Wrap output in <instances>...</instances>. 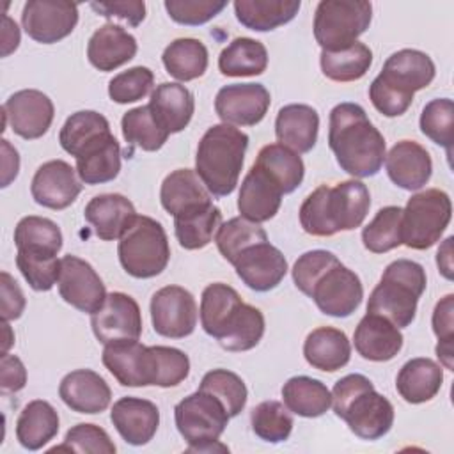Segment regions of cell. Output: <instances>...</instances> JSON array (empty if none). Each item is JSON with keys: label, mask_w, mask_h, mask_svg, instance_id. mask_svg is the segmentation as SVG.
<instances>
[{"label": "cell", "mask_w": 454, "mask_h": 454, "mask_svg": "<svg viewBox=\"0 0 454 454\" xmlns=\"http://www.w3.org/2000/svg\"><path fill=\"white\" fill-rule=\"evenodd\" d=\"M255 165L266 170L278 183L284 195L293 193L305 176V165L300 154L282 144L264 145L257 154Z\"/></svg>", "instance_id": "42"}, {"label": "cell", "mask_w": 454, "mask_h": 454, "mask_svg": "<svg viewBox=\"0 0 454 454\" xmlns=\"http://www.w3.org/2000/svg\"><path fill=\"white\" fill-rule=\"evenodd\" d=\"M20 44V30L18 25L9 18L4 16V30H2V55L7 57L11 51H14Z\"/></svg>", "instance_id": "60"}, {"label": "cell", "mask_w": 454, "mask_h": 454, "mask_svg": "<svg viewBox=\"0 0 454 454\" xmlns=\"http://www.w3.org/2000/svg\"><path fill=\"white\" fill-rule=\"evenodd\" d=\"M90 7L103 18L122 20L129 27H138L145 18V4L140 0L90 2Z\"/></svg>", "instance_id": "56"}, {"label": "cell", "mask_w": 454, "mask_h": 454, "mask_svg": "<svg viewBox=\"0 0 454 454\" xmlns=\"http://www.w3.org/2000/svg\"><path fill=\"white\" fill-rule=\"evenodd\" d=\"M18 254L32 257H57L62 248V232L59 225L44 216L28 215L14 229Z\"/></svg>", "instance_id": "34"}, {"label": "cell", "mask_w": 454, "mask_h": 454, "mask_svg": "<svg viewBox=\"0 0 454 454\" xmlns=\"http://www.w3.org/2000/svg\"><path fill=\"white\" fill-rule=\"evenodd\" d=\"M59 395L73 411L94 415L108 408L112 390L96 371L76 369L62 378Z\"/></svg>", "instance_id": "24"}, {"label": "cell", "mask_w": 454, "mask_h": 454, "mask_svg": "<svg viewBox=\"0 0 454 454\" xmlns=\"http://www.w3.org/2000/svg\"><path fill=\"white\" fill-rule=\"evenodd\" d=\"M248 135L231 124H215L202 135L195 172L213 197H227L236 186L243 168Z\"/></svg>", "instance_id": "7"}, {"label": "cell", "mask_w": 454, "mask_h": 454, "mask_svg": "<svg viewBox=\"0 0 454 454\" xmlns=\"http://www.w3.org/2000/svg\"><path fill=\"white\" fill-rule=\"evenodd\" d=\"M282 188L278 183L259 165H252L247 172L239 195H238V211L243 218L261 223L271 220L282 204Z\"/></svg>", "instance_id": "21"}, {"label": "cell", "mask_w": 454, "mask_h": 454, "mask_svg": "<svg viewBox=\"0 0 454 454\" xmlns=\"http://www.w3.org/2000/svg\"><path fill=\"white\" fill-rule=\"evenodd\" d=\"M282 399L289 411L300 417L316 419L332 406V392L328 387L310 376H293L282 387Z\"/></svg>", "instance_id": "36"}, {"label": "cell", "mask_w": 454, "mask_h": 454, "mask_svg": "<svg viewBox=\"0 0 454 454\" xmlns=\"http://www.w3.org/2000/svg\"><path fill=\"white\" fill-rule=\"evenodd\" d=\"M443 369L431 358H411L397 372L395 388L410 404L431 401L442 388Z\"/></svg>", "instance_id": "31"}, {"label": "cell", "mask_w": 454, "mask_h": 454, "mask_svg": "<svg viewBox=\"0 0 454 454\" xmlns=\"http://www.w3.org/2000/svg\"><path fill=\"white\" fill-rule=\"evenodd\" d=\"M174 419L179 434L188 443V450H229L218 443V438L225 431L231 417L222 401L213 394L197 390L186 395L176 404Z\"/></svg>", "instance_id": "10"}, {"label": "cell", "mask_w": 454, "mask_h": 454, "mask_svg": "<svg viewBox=\"0 0 454 454\" xmlns=\"http://www.w3.org/2000/svg\"><path fill=\"white\" fill-rule=\"evenodd\" d=\"M426 284L422 264L410 259H397L385 268L380 284L369 294L367 312L383 316L397 328L410 326Z\"/></svg>", "instance_id": "8"}, {"label": "cell", "mask_w": 454, "mask_h": 454, "mask_svg": "<svg viewBox=\"0 0 454 454\" xmlns=\"http://www.w3.org/2000/svg\"><path fill=\"white\" fill-rule=\"evenodd\" d=\"M122 137L128 144L140 147L142 151H158L168 138V133L158 124L149 105H142L128 110L121 121Z\"/></svg>", "instance_id": "44"}, {"label": "cell", "mask_w": 454, "mask_h": 454, "mask_svg": "<svg viewBox=\"0 0 454 454\" xmlns=\"http://www.w3.org/2000/svg\"><path fill=\"white\" fill-rule=\"evenodd\" d=\"M199 390L209 392L215 397H218L225 406L229 417L239 415L248 397L245 381L236 372L227 369H213L206 372L200 380Z\"/></svg>", "instance_id": "48"}, {"label": "cell", "mask_w": 454, "mask_h": 454, "mask_svg": "<svg viewBox=\"0 0 454 454\" xmlns=\"http://www.w3.org/2000/svg\"><path fill=\"white\" fill-rule=\"evenodd\" d=\"M165 9L168 16L188 27H199L218 16L225 7V0H165Z\"/></svg>", "instance_id": "54"}, {"label": "cell", "mask_w": 454, "mask_h": 454, "mask_svg": "<svg viewBox=\"0 0 454 454\" xmlns=\"http://www.w3.org/2000/svg\"><path fill=\"white\" fill-rule=\"evenodd\" d=\"M250 424L255 436L268 443L286 442L293 431V417L286 404L278 401H262L254 406Z\"/></svg>", "instance_id": "47"}, {"label": "cell", "mask_w": 454, "mask_h": 454, "mask_svg": "<svg viewBox=\"0 0 454 454\" xmlns=\"http://www.w3.org/2000/svg\"><path fill=\"white\" fill-rule=\"evenodd\" d=\"M137 39L128 30L121 25L106 23L90 35L87 59L96 69L108 73L129 62L137 55Z\"/></svg>", "instance_id": "27"}, {"label": "cell", "mask_w": 454, "mask_h": 454, "mask_svg": "<svg viewBox=\"0 0 454 454\" xmlns=\"http://www.w3.org/2000/svg\"><path fill=\"white\" fill-rule=\"evenodd\" d=\"M82 192V183L76 170L64 160H50L43 163L30 184L32 199L48 209L69 207Z\"/></svg>", "instance_id": "20"}, {"label": "cell", "mask_w": 454, "mask_h": 454, "mask_svg": "<svg viewBox=\"0 0 454 454\" xmlns=\"http://www.w3.org/2000/svg\"><path fill=\"white\" fill-rule=\"evenodd\" d=\"M371 18V2L321 0L314 14V37L325 51L344 50L369 28Z\"/></svg>", "instance_id": "11"}, {"label": "cell", "mask_w": 454, "mask_h": 454, "mask_svg": "<svg viewBox=\"0 0 454 454\" xmlns=\"http://www.w3.org/2000/svg\"><path fill=\"white\" fill-rule=\"evenodd\" d=\"M90 326L96 339L105 346L119 340H138L142 333L140 307L129 294L114 291L90 314Z\"/></svg>", "instance_id": "15"}, {"label": "cell", "mask_w": 454, "mask_h": 454, "mask_svg": "<svg viewBox=\"0 0 454 454\" xmlns=\"http://www.w3.org/2000/svg\"><path fill=\"white\" fill-rule=\"evenodd\" d=\"M160 200L168 215L177 216L199 206L209 204L211 193L207 192L195 170L177 168L163 179Z\"/></svg>", "instance_id": "32"}, {"label": "cell", "mask_w": 454, "mask_h": 454, "mask_svg": "<svg viewBox=\"0 0 454 454\" xmlns=\"http://www.w3.org/2000/svg\"><path fill=\"white\" fill-rule=\"evenodd\" d=\"M53 450H71V452H92V454H114L115 445L108 433L96 424H76L64 438V443L53 447Z\"/></svg>", "instance_id": "52"}, {"label": "cell", "mask_w": 454, "mask_h": 454, "mask_svg": "<svg viewBox=\"0 0 454 454\" xmlns=\"http://www.w3.org/2000/svg\"><path fill=\"white\" fill-rule=\"evenodd\" d=\"M2 153H4V158H2V188H5L18 176L20 156H18V151L5 138L2 140Z\"/></svg>", "instance_id": "59"}, {"label": "cell", "mask_w": 454, "mask_h": 454, "mask_svg": "<svg viewBox=\"0 0 454 454\" xmlns=\"http://www.w3.org/2000/svg\"><path fill=\"white\" fill-rule=\"evenodd\" d=\"M268 67V51L261 41L236 37L218 57V69L225 76H257Z\"/></svg>", "instance_id": "38"}, {"label": "cell", "mask_w": 454, "mask_h": 454, "mask_svg": "<svg viewBox=\"0 0 454 454\" xmlns=\"http://www.w3.org/2000/svg\"><path fill=\"white\" fill-rule=\"evenodd\" d=\"M390 181L403 190L415 192L426 186L433 174V161L426 147L415 140H401L385 156Z\"/></svg>", "instance_id": "23"}, {"label": "cell", "mask_w": 454, "mask_h": 454, "mask_svg": "<svg viewBox=\"0 0 454 454\" xmlns=\"http://www.w3.org/2000/svg\"><path fill=\"white\" fill-rule=\"evenodd\" d=\"M321 71L333 82H355L365 76L372 64V51L364 43H353L351 46L337 51L321 50L319 57Z\"/></svg>", "instance_id": "43"}, {"label": "cell", "mask_w": 454, "mask_h": 454, "mask_svg": "<svg viewBox=\"0 0 454 454\" xmlns=\"http://www.w3.org/2000/svg\"><path fill=\"white\" fill-rule=\"evenodd\" d=\"M454 294L443 296L434 310H433V332L438 337L436 344V356L440 358V364L445 369H452V353H454Z\"/></svg>", "instance_id": "53"}, {"label": "cell", "mask_w": 454, "mask_h": 454, "mask_svg": "<svg viewBox=\"0 0 454 454\" xmlns=\"http://www.w3.org/2000/svg\"><path fill=\"white\" fill-rule=\"evenodd\" d=\"M319 115L303 103H291L278 110L275 119V135L278 144L294 153H309L317 142Z\"/></svg>", "instance_id": "28"}, {"label": "cell", "mask_w": 454, "mask_h": 454, "mask_svg": "<svg viewBox=\"0 0 454 454\" xmlns=\"http://www.w3.org/2000/svg\"><path fill=\"white\" fill-rule=\"evenodd\" d=\"M154 83V74L145 66H135L115 74L108 82V96L119 105L135 103L145 98Z\"/></svg>", "instance_id": "51"}, {"label": "cell", "mask_w": 454, "mask_h": 454, "mask_svg": "<svg viewBox=\"0 0 454 454\" xmlns=\"http://www.w3.org/2000/svg\"><path fill=\"white\" fill-rule=\"evenodd\" d=\"M197 303L193 294L181 286H165L151 298V321L158 335L184 339L197 326Z\"/></svg>", "instance_id": "13"}, {"label": "cell", "mask_w": 454, "mask_h": 454, "mask_svg": "<svg viewBox=\"0 0 454 454\" xmlns=\"http://www.w3.org/2000/svg\"><path fill=\"white\" fill-rule=\"evenodd\" d=\"M270 103V92L262 83H232L216 92L215 112L225 124L255 126L264 119Z\"/></svg>", "instance_id": "18"}, {"label": "cell", "mask_w": 454, "mask_h": 454, "mask_svg": "<svg viewBox=\"0 0 454 454\" xmlns=\"http://www.w3.org/2000/svg\"><path fill=\"white\" fill-rule=\"evenodd\" d=\"M264 335L262 312L248 303H241L227 321L218 344L227 351H248L259 344Z\"/></svg>", "instance_id": "41"}, {"label": "cell", "mask_w": 454, "mask_h": 454, "mask_svg": "<svg viewBox=\"0 0 454 454\" xmlns=\"http://www.w3.org/2000/svg\"><path fill=\"white\" fill-rule=\"evenodd\" d=\"M303 356L314 369L333 372L349 362L351 344L342 330L319 326L307 335L303 342Z\"/></svg>", "instance_id": "30"}, {"label": "cell", "mask_w": 454, "mask_h": 454, "mask_svg": "<svg viewBox=\"0 0 454 454\" xmlns=\"http://www.w3.org/2000/svg\"><path fill=\"white\" fill-rule=\"evenodd\" d=\"M222 223V211L213 202L174 216V232L186 250H199L211 243Z\"/></svg>", "instance_id": "37"}, {"label": "cell", "mask_w": 454, "mask_h": 454, "mask_svg": "<svg viewBox=\"0 0 454 454\" xmlns=\"http://www.w3.org/2000/svg\"><path fill=\"white\" fill-rule=\"evenodd\" d=\"M332 406L335 415L362 440L383 438L392 429V403L376 392L372 381L364 374L340 378L332 390Z\"/></svg>", "instance_id": "6"}, {"label": "cell", "mask_w": 454, "mask_h": 454, "mask_svg": "<svg viewBox=\"0 0 454 454\" xmlns=\"http://www.w3.org/2000/svg\"><path fill=\"white\" fill-rule=\"evenodd\" d=\"M452 216L450 197L438 188L411 195L403 209V245L413 250H426L440 241Z\"/></svg>", "instance_id": "12"}, {"label": "cell", "mask_w": 454, "mask_h": 454, "mask_svg": "<svg viewBox=\"0 0 454 454\" xmlns=\"http://www.w3.org/2000/svg\"><path fill=\"white\" fill-rule=\"evenodd\" d=\"M4 126L9 122L11 129L25 140L41 138L51 126L55 106L51 99L35 89H23L9 96L2 106Z\"/></svg>", "instance_id": "16"}, {"label": "cell", "mask_w": 454, "mask_h": 454, "mask_svg": "<svg viewBox=\"0 0 454 454\" xmlns=\"http://www.w3.org/2000/svg\"><path fill=\"white\" fill-rule=\"evenodd\" d=\"M2 319L12 321L18 319L25 310V294L18 282L7 273L2 271Z\"/></svg>", "instance_id": "57"}, {"label": "cell", "mask_w": 454, "mask_h": 454, "mask_svg": "<svg viewBox=\"0 0 454 454\" xmlns=\"http://www.w3.org/2000/svg\"><path fill=\"white\" fill-rule=\"evenodd\" d=\"M328 145L339 167L353 177L376 176L385 161V138L356 103H339L330 112Z\"/></svg>", "instance_id": "3"}, {"label": "cell", "mask_w": 454, "mask_h": 454, "mask_svg": "<svg viewBox=\"0 0 454 454\" xmlns=\"http://www.w3.org/2000/svg\"><path fill=\"white\" fill-rule=\"evenodd\" d=\"M161 60L170 76L179 82H190L206 73L207 48L199 39L179 37L163 50Z\"/></svg>", "instance_id": "39"}, {"label": "cell", "mask_w": 454, "mask_h": 454, "mask_svg": "<svg viewBox=\"0 0 454 454\" xmlns=\"http://www.w3.org/2000/svg\"><path fill=\"white\" fill-rule=\"evenodd\" d=\"M420 131L434 144L452 153V128H454V105L449 98H436L429 101L420 114Z\"/></svg>", "instance_id": "49"}, {"label": "cell", "mask_w": 454, "mask_h": 454, "mask_svg": "<svg viewBox=\"0 0 454 454\" xmlns=\"http://www.w3.org/2000/svg\"><path fill=\"white\" fill-rule=\"evenodd\" d=\"M105 129H110V122L105 115L94 110H80L66 119L59 133V142L60 147L73 156L83 142Z\"/></svg>", "instance_id": "50"}, {"label": "cell", "mask_w": 454, "mask_h": 454, "mask_svg": "<svg viewBox=\"0 0 454 454\" xmlns=\"http://www.w3.org/2000/svg\"><path fill=\"white\" fill-rule=\"evenodd\" d=\"M452 241H454V238L449 236V238L443 241V245L440 247L438 254H436L438 270H440V273H442L447 280L452 278Z\"/></svg>", "instance_id": "61"}, {"label": "cell", "mask_w": 454, "mask_h": 454, "mask_svg": "<svg viewBox=\"0 0 454 454\" xmlns=\"http://www.w3.org/2000/svg\"><path fill=\"white\" fill-rule=\"evenodd\" d=\"M0 378H2L0 387L4 394L21 390L27 383V371L23 362L14 355L4 353L0 362Z\"/></svg>", "instance_id": "58"}, {"label": "cell", "mask_w": 454, "mask_h": 454, "mask_svg": "<svg viewBox=\"0 0 454 454\" xmlns=\"http://www.w3.org/2000/svg\"><path fill=\"white\" fill-rule=\"evenodd\" d=\"M59 413L43 399L30 401L16 420V438L28 450L43 449L59 433Z\"/></svg>", "instance_id": "33"}, {"label": "cell", "mask_w": 454, "mask_h": 454, "mask_svg": "<svg viewBox=\"0 0 454 454\" xmlns=\"http://www.w3.org/2000/svg\"><path fill=\"white\" fill-rule=\"evenodd\" d=\"M241 296L238 291L223 282L209 284L200 296V325L204 332L215 339H218L231 319V316L236 312V309L241 305Z\"/></svg>", "instance_id": "40"}, {"label": "cell", "mask_w": 454, "mask_h": 454, "mask_svg": "<svg viewBox=\"0 0 454 454\" xmlns=\"http://www.w3.org/2000/svg\"><path fill=\"white\" fill-rule=\"evenodd\" d=\"M371 207V193L358 179L321 184L300 206V225L310 236L328 238L360 227Z\"/></svg>", "instance_id": "4"}, {"label": "cell", "mask_w": 454, "mask_h": 454, "mask_svg": "<svg viewBox=\"0 0 454 454\" xmlns=\"http://www.w3.org/2000/svg\"><path fill=\"white\" fill-rule=\"evenodd\" d=\"M85 220L103 241L121 239L137 216L135 206L121 193H103L89 200L83 209Z\"/></svg>", "instance_id": "26"}, {"label": "cell", "mask_w": 454, "mask_h": 454, "mask_svg": "<svg viewBox=\"0 0 454 454\" xmlns=\"http://www.w3.org/2000/svg\"><path fill=\"white\" fill-rule=\"evenodd\" d=\"M356 353L371 362H388L403 348V333L383 316L367 312L355 328Z\"/></svg>", "instance_id": "25"}, {"label": "cell", "mask_w": 454, "mask_h": 454, "mask_svg": "<svg viewBox=\"0 0 454 454\" xmlns=\"http://www.w3.org/2000/svg\"><path fill=\"white\" fill-rule=\"evenodd\" d=\"M21 23L30 39L53 44L67 37L78 23V5L66 0H28Z\"/></svg>", "instance_id": "14"}, {"label": "cell", "mask_w": 454, "mask_h": 454, "mask_svg": "<svg viewBox=\"0 0 454 454\" xmlns=\"http://www.w3.org/2000/svg\"><path fill=\"white\" fill-rule=\"evenodd\" d=\"M149 108L158 124L170 135L183 131L195 112L193 94L181 83L163 82L153 92Z\"/></svg>", "instance_id": "29"}, {"label": "cell", "mask_w": 454, "mask_h": 454, "mask_svg": "<svg viewBox=\"0 0 454 454\" xmlns=\"http://www.w3.org/2000/svg\"><path fill=\"white\" fill-rule=\"evenodd\" d=\"M401 222H403V207L399 206L381 207L362 231L364 247L372 254H385L397 248L399 245H403Z\"/></svg>", "instance_id": "45"}, {"label": "cell", "mask_w": 454, "mask_h": 454, "mask_svg": "<svg viewBox=\"0 0 454 454\" xmlns=\"http://www.w3.org/2000/svg\"><path fill=\"white\" fill-rule=\"evenodd\" d=\"M300 0H236L238 21L250 30L268 32L289 23L300 11Z\"/></svg>", "instance_id": "35"}, {"label": "cell", "mask_w": 454, "mask_h": 454, "mask_svg": "<svg viewBox=\"0 0 454 454\" xmlns=\"http://www.w3.org/2000/svg\"><path fill=\"white\" fill-rule=\"evenodd\" d=\"M103 365L122 387H176L190 374V358L170 346H144L138 340L106 344Z\"/></svg>", "instance_id": "2"}, {"label": "cell", "mask_w": 454, "mask_h": 454, "mask_svg": "<svg viewBox=\"0 0 454 454\" xmlns=\"http://www.w3.org/2000/svg\"><path fill=\"white\" fill-rule=\"evenodd\" d=\"M119 261L124 271L135 278L160 275L170 259L168 238L163 225L145 215H137L119 239Z\"/></svg>", "instance_id": "9"}, {"label": "cell", "mask_w": 454, "mask_h": 454, "mask_svg": "<svg viewBox=\"0 0 454 454\" xmlns=\"http://www.w3.org/2000/svg\"><path fill=\"white\" fill-rule=\"evenodd\" d=\"M294 286L332 317H348L362 303L364 287L358 275L328 250H309L293 266Z\"/></svg>", "instance_id": "1"}, {"label": "cell", "mask_w": 454, "mask_h": 454, "mask_svg": "<svg viewBox=\"0 0 454 454\" xmlns=\"http://www.w3.org/2000/svg\"><path fill=\"white\" fill-rule=\"evenodd\" d=\"M261 241H268L266 231L259 223H254L243 216H234L225 223H220L215 234L218 252L231 264L245 248Z\"/></svg>", "instance_id": "46"}, {"label": "cell", "mask_w": 454, "mask_h": 454, "mask_svg": "<svg viewBox=\"0 0 454 454\" xmlns=\"http://www.w3.org/2000/svg\"><path fill=\"white\" fill-rule=\"evenodd\" d=\"M16 266L34 291H50L59 282L60 259L16 254Z\"/></svg>", "instance_id": "55"}, {"label": "cell", "mask_w": 454, "mask_h": 454, "mask_svg": "<svg viewBox=\"0 0 454 454\" xmlns=\"http://www.w3.org/2000/svg\"><path fill=\"white\" fill-rule=\"evenodd\" d=\"M436 74L434 62L420 50L404 48L392 53L381 73L369 85L372 106L385 117L403 115L417 90L426 89Z\"/></svg>", "instance_id": "5"}, {"label": "cell", "mask_w": 454, "mask_h": 454, "mask_svg": "<svg viewBox=\"0 0 454 454\" xmlns=\"http://www.w3.org/2000/svg\"><path fill=\"white\" fill-rule=\"evenodd\" d=\"M110 420L126 443L138 447L149 443L156 434L160 410L153 401L126 395L114 403Z\"/></svg>", "instance_id": "22"}, {"label": "cell", "mask_w": 454, "mask_h": 454, "mask_svg": "<svg viewBox=\"0 0 454 454\" xmlns=\"http://www.w3.org/2000/svg\"><path fill=\"white\" fill-rule=\"evenodd\" d=\"M57 284L62 300L87 314L96 312L106 298L105 284L96 270L87 261L71 254L60 259Z\"/></svg>", "instance_id": "17"}, {"label": "cell", "mask_w": 454, "mask_h": 454, "mask_svg": "<svg viewBox=\"0 0 454 454\" xmlns=\"http://www.w3.org/2000/svg\"><path fill=\"white\" fill-rule=\"evenodd\" d=\"M232 266L241 282L257 293L275 289L287 273L284 254L270 241L250 245L236 257Z\"/></svg>", "instance_id": "19"}]
</instances>
